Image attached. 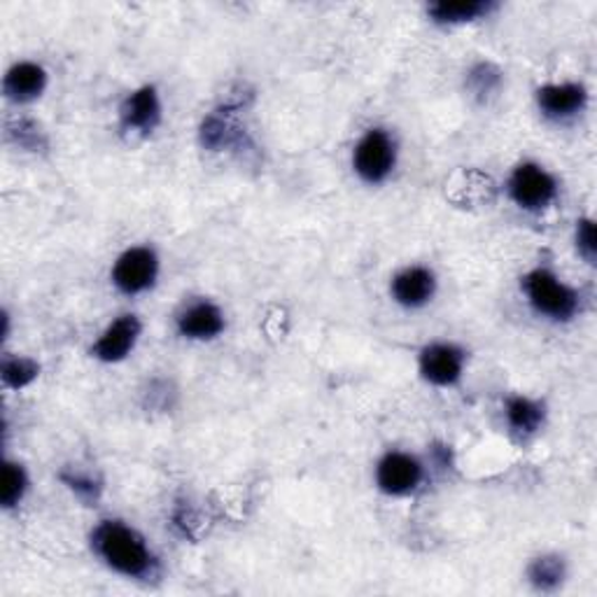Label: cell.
Wrapping results in <instances>:
<instances>
[{
  "instance_id": "6da1fadb",
  "label": "cell",
  "mask_w": 597,
  "mask_h": 597,
  "mask_svg": "<svg viewBox=\"0 0 597 597\" xmlns=\"http://www.w3.org/2000/svg\"><path fill=\"white\" fill-rule=\"evenodd\" d=\"M91 547L103 563L128 578H153L159 570L145 539L122 520H103L91 532Z\"/></svg>"
},
{
  "instance_id": "7a4b0ae2",
  "label": "cell",
  "mask_w": 597,
  "mask_h": 597,
  "mask_svg": "<svg viewBox=\"0 0 597 597\" xmlns=\"http://www.w3.org/2000/svg\"><path fill=\"white\" fill-rule=\"evenodd\" d=\"M522 290L528 294L530 306L555 323L572 320L578 311V294L565 285L555 273L537 269L522 278Z\"/></svg>"
},
{
  "instance_id": "3957f363",
  "label": "cell",
  "mask_w": 597,
  "mask_h": 597,
  "mask_svg": "<svg viewBox=\"0 0 597 597\" xmlns=\"http://www.w3.org/2000/svg\"><path fill=\"white\" fill-rule=\"evenodd\" d=\"M397 145L385 128H369L354 145L352 168L367 184H381L395 171Z\"/></svg>"
},
{
  "instance_id": "277c9868",
  "label": "cell",
  "mask_w": 597,
  "mask_h": 597,
  "mask_svg": "<svg viewBox=\"0 0 597 597\" xmlns=\"http://www.w3.org/2000/svg\"><path fill=\"white\" fill-rule=\"evenodd\" d=\"M509 196L522 211H544L557 196L555 178L537 164H520L509 178Z\"/></svg>"
},
{
  "instance_id": "5b68a950",
  "label": "cell",
  "mask_w": 597,
  "mask_h": 597,
  "mask_svg": "<svg viewBox=\"0 0 597 597\" xmlns=\"http://www.w3.org/2000/svg\"><path fill=\"white\" fill-rule=\"evenodd\" d=\"M159 275V257L153 248H128L122 252L112 267V283L115 288L126 294L136 296L147 292L155 285Z\"/></svg>"
},
{
  "instance_id": "8992f818",
  "label": "cell",
  "mask_w": 597,
  "mask_h": 597,
  "mask_svg": "<svg viewBox=\"0 0 597 597\" xmlns=\"http://www.w3.org/2000/svg\"><path fill=\"white\" fill-rule=\"evenodd\" d=\"M423 481V464L408 453H385L376 466V483L385 495L404 497L414 493Z\"/></svg>"
},
{
  "instance_id": "52a82bcc",
  "label": "cell",
  "mask_w": 597,
  "mask_h": 597,
  "mask_svg": "<svg viewBox=\"0 0 597 597\" xmlns=\"http://www.w3.org/2000/svg\"><path fill=\"white\" fill-rule=\"evenodd\" d=\"M420 376L437 387H451L462 379L464 352L453 343H432L418 358Z\"/></svg>"
},
{
  "instance_id": "ba28073f",
  "label": "cell",
  "mask_w": 597,
  "mask_h": 597,
  "mask_svg": "<svg viewBox=\"0 0 597 597\" xmlns=\"http://www.w3.org/2000/svg\"><path fill=\"white\" fill-rule=\"evenodd\" d=\"M140 336V323L136 315H120L115 323H112L101 336L99 341L93 343L91 354L101 362H122L126 360L131 350L136 348V341Z\"/></svg>"
},
{
  "instance_id": "9c48e42d",
  "label": "cell",
  "mask_w": 597,
  "mask_h": 597,
  "mask_svg": "<svg viewBox=\"0 0 597 597\" xmlns=\"http://www.w3.org/2000/svg\"><path fill=\"white\" fill-rule=\"evenodd\" d=\"M161 122V101L155 87H140L128 93L122 105V126L134 134L149 136Z\"/></svg>"
},
{
  "instance_id": "30bf717a",
  "label": "cell",
  "mask_w": 597,
  "mask_h": 597,
  "mask_svg": "<svg viewBox=\"0 0 597 597\" xmlns=\"http://www.w3.org/2000/svg\"><path fill=\"white\" fill-rule=\"evenodd\" d=\"M588 103V93L582 85L565 82V85H547L537 91V105L541 115L563 122L578 115Z\"/></svg>"
},
{
  "instance_id": "8fae6325",
  "label": "cell",
  "mask_w": 597,
  "mask_h": 597,
  "mask_svg": "<svg viewBox=\"0 0 597 597\" xmlns=\"http://www.w3.org/2000/svg\"><path fill=\"white\" fill-rule=\"evenodd\" d=\"M437 292V278L425 267H408L392 278L390 294L404 308H423L432 302Z\"/></svg>"
},
{
  "instance_id": "7c38bea8",
  "label": "cell",
  "mask_w": 597,
  "mask_h": 597,
  "mask_svg": "<svg viewBox=\"0 0 597 597\" xmlns=\"http://www.w3.org/2000/svg\"><path fill=\"white\" fill-rule=\"evenodd\" d=\"M180 336L190 341H211L224 331V315L211 302H199L184 308L178 317Z\"/></svg>"
},
{
  "instance_id": "4fadbf2b",
  "label": "cell",
  "mask_w": 597,
  "mask_h": 597,
  "mask_svg": "<svg viewBox=\"0 0 597 597\" xmlns=\"http://www.w3.org/2000/svg\"><path fill=\"white\" fill-rule=\"evenodd\" d=\"M45 87H47V72L43 66H37L33 61L14 64L3 80L5 97L14 103H31L35 99H41Z\"/></svg>"
},
{
  "instance_id": "5bb4252c",
  "label": "cell",
  "mask_w": 597,
  "mask_h": 597,
  "mask_svg": "<svg viewBox=\"0 0 597 597\" xmlns=\"http://www.w3.org/2000/svg\"><path fill=\"white\" fill-rule=\"evenodd\" d=\"M495 5L488 0H453V3H432L427 8V14L435 19L437 24H466L476 22V19L485 16Z\"/></svg>"
},
{
  "instance_id": "9a60e30c",
  "label": "cell",
  "mask_w": 597,
  "mask_h": 597,
  "mask_svg": "<svg viewBox=\"0 0 597 597\" xmlns=\"http://www.w3.org/2000/svg\"><path fill=\"white\" fill-rule=\"evenodd\" d=\"M507 420L514 432L534 435L544 425V406L528 397H511L507 402Z\"/></svg>"
},
{
  "instance_id": "2e32d148",
  "label": "cell",
  "mask_w": 597,
  "mask_h": 597,
  "mask_svg": "<svg viewBox=\"0 0 597 597\" xmlns=\"http://www.w3.org/2000/svg\"><path fill=\"white\" fill-rule=\"evenodd\" d=\"M565 574H567L565 560L560 555H539L528 567L530 584L537 590H555L565 582Z\"/></svg>"
},
{
  "instance_id": "e0dca14e",
  "label": "cell",
  "mask_w": 597,
  "mask_h": 597,
  "mask_svg": "<svg viewBox=\"0 0 597 597\" xmlns=\"http://www.w3.org/2000/svg\"><path fill=\"white\" fill-rule=\"evenodd\" d=\"M29 491V476L26 470L19 462H5L3 464V488H0V499H3V507L12 509L19 502L24 499Z\"/></svg>"
},
{
  "instance_id": "ac0fdd59",
  "label": "cell",
  "mask_w": 597,
  "mask_h": 597,
  "mask_svg": "<svg viewBox=\"0 0 597 597\" xmlns=\"http://www.w3.org/2000/svg\"><path fill=\"white\" fill-rule=\"evenodd\" d=\"M236 136H238V131L232 126V122L227 117H222L219 112L211 115L201 126V140L205 147H211V149L234 145Z\"/></svg>"
},
{
  "instance_id": "d6986e66",
  "label": "cell",
  "mask_w": 597,
  "mask_h": 597,
  "mask_svg": "<svg viewBox=\"0 0 597 597\" xmlns=\"http://www.w3.org/2000/svg\"><path fill=\"white\" fill-rule=\"evenodd\" d=\"M41 376V367L29 358H8L3 362V383L12 390H22Z\"/></svg>"
},
{
  "instance_id": "ffe728a7",
  "label": "cell",
  "mask_w": 597,
  "mask_h": 597,
  "mask_svg": "<svg viewBox=\"0 0 597 597\" xmlns=\"http://www.w3.org/2000/svg\"><path fill=\"white\" fill-rule=\"evenodd\" d=\"M576 248L588 264H595L597 257V243H595V224L593 219L576 222Z\"/></svg>"
},
{
  "instance_id": "44dd1931",
  "label": "cell",
  "mask_w": 597,
  "mask_h": 597,
  "mask_svg": "<svg viewBox=\"0 0 597 597\" xmlns=\"http://www.w3.org/2000/svg\"><path fill=\"white\" fill-rule=\"evenodd\" d=\"M470 85L474 87L478 97H488V93L495 91L499 85V72L493 66L481 64L470 72Z\"/></svg>"
},
{
  "instance_id": "7402d4cb",
  "label": "cell",
  "mask_w": 597,
  "mask_h": 597,
  "mask_svg": "<svg viewBox=\"0 0 597 597\" xmlns=\"http://www.w3.org/2000/svg\"><path fill=\"white\" fill-rule=\"evenodd\" d=\"M64 481L70 485V488L78 493L82 499L87 502H97L99 499V493H101V485L97 481H91L89 476H82V474H64Z\"/></svg>"
}]
</instances>
